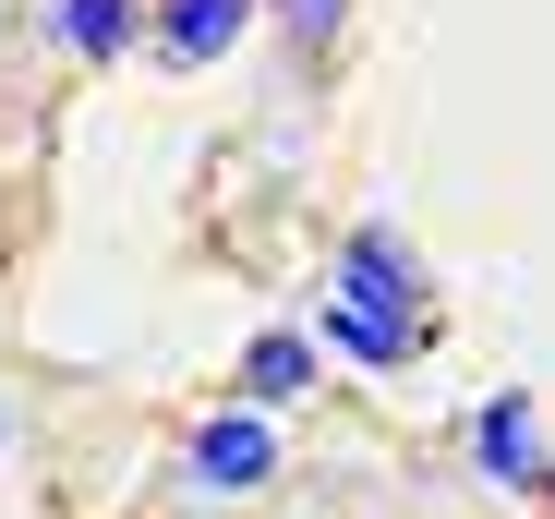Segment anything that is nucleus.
I'll return each instance as SVG.
<instances>
[{
  "instance_id": "7ed1b4c3",
  "label": "nucleus",
  "mask_w": 555,
  "mask_h": 519,
  "mask_svg": "<svg viewBox=\"0 0 555 519\" xmlns=\"http://www.w3.org/2000/svg\"><path fill=\"white\" fill-rule=\"evenodd\" d=\"M181 471L254 495V483L278 471V423H266V411H206V423H194V447H181Z\"/></svg>"
},
{
  "instance_id": "1a4fd4ad",
  "label": "nucleus",
  "mask_w": 555,
  "mask_h": 519,
  "mask_svg": "<svg viewBox=\"0 0 555 519\" xmlns=\"http://www.w3.org/2000/svg\"><path fill=\"white\" fill-rule=\"evenodd\" d=\"M531 495H543V507H555V459H543V471H531Z\"/></svg>"
},
{
  "instance_id": "f257e3e1",
  "label": "nucleus",
  "mask_w": 555,
  "mask_h": 519,
  "mask_svg": "<svg viewBox=\"0 0 555 519\" xmlns=\"http://www.w3.org/2000/svg\"><path fill=\"white\" fill-rule=\"evenodd\" d=\"M338 290H350V302H375V314L435 326V278H423V254H411L387 218H362V230H350V254H338Z\"/></svg>"
},
{
  "instance_id": "6e6552de",
  "label": "nucleus",
  "mask_w": 555,
  "mask_h": 519,
  "mask_svg": "<svg viewBox=\"0 0 555 519\" xmlns=\"http://www.w3.org/2000/svg\"><path fill=\"white\" fill-rule=\"evenodd\" d=\"M338 13H350V0H278V25H291V49H326V37H338Z\"/></svg>"
},
{
  "instance_id": "20e7f679",
  "label": "nucleus",
  "mask_w": 555,
  "mask_h": 519,
  "mask_svg": "<svg viewBox=\"0 0 555 519\" xmlns=\"http://www.w3.org/2000/svg\"><path fill=\"white\" fill-rule=\"evenodd\" d=\"M314 338H338V351H350V363H375V375H399V363H423V351H435V326H411V314H375V302H350V290H326Z\"/></svg>"
},
{
  "instance_id": "0eeeda50",
  "label": "nucleus",
  "mask_w": 555,
  "mask_h": 519,
  "mask_svg": "<svg viewBox=\"0 0 555 519\" xmlns=\"http://www.w3.org/2000/svg\"><path fill=\"white\" fill-rule=\"evenodd\" d=\"M302 387H314V338L278 326V338H254V351H242V399H302Z\"/></svg>"
},
{
  "instance_id": "f03ea898",
  "label": "nucleus",
  "mask_w": 555,
  "mask_h": 519,
  "mask_svg": "<svg viewBox=\"0 0 555 519\" xmlns=\"http://www.w3.org/2000/svg\"><path fill=\"white\" fill-rule=\"evenodd\" d=\"M254 37V0H145V49L169 61V73H206V61H230Z\"/></svg>"
},
{
  "instance_id": "39448f33",
  "label": "nucleus",
  "mask_w": 555,
  "mask_h": 519,
  "mask_svg": "<svg viewBox=\"0 0 555 519\" xmlns=\"http://www.w3.org/2000/svg\"><path fill=\"white\" fill-rule=\"evenodd\" d=\"M472 459H483L495 483H531V471H543V423H531V399H483V411H472Z\"/></svg>"
},
{
  "instance_id": "423d86ee",
  "label": "nucleus",
  "mask_w": 555,
  "mask_h": 519,
  "mask_svg": "<svg viewBox=\"0 0 555 519\" xmlns=\"http://www.w3.org/2000/svg\"><path fill=\"white\" fill-rule=\"evenodd\" d=\"M61 49H73V61H121V49H145V0H61Z\"/></svg>"
}]
</instances>
